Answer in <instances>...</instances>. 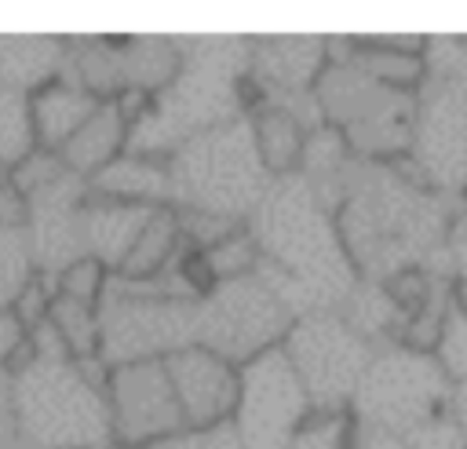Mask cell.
I'll list each match as a JSON object with an SVG mask.
<instances>
[{"label": "cell", "instance_id": "obj_1", "mask_svg": "<svg viewBox=\"0 0 467 449\" xmlns=\"http://www.w3.org/2000/svg\"><path fill=\"white\" fill-rule=\"evenodd\" d=\"M248 230L263 252L259 270L274 281L296 318L343 310L358 288V270L347 256L336 212L299 172L270 183L248 215Z\"/></svg>", "mask_w": 467, "mask_h": 449}, {"label": "cell", "instance_id": "obj_2", "mask_svg": "<svg viewBox=\"0 0 467 449\" xmlns=\"http://www.w3.org/2000/svg\"><path fill=\"white\" fill-rule=\"evenodd\" d=\"M182 44L179 77L153 95L146 117L131 128L128 150L168 161L182 142L226 124L241 113V95L252 73V40L234 37H193Z\"/></svg>", "mask_w": 467, "mask_h": 449}, {"label": "cell", "instance_id": "obj_3", "mask_svg": "<svg viewBox=\"0 0 467 449\" xmlns=\"http://www.w3.org/2000/svg\"><path fill=\"white\" fill-rule=\"evenodd\" d=\"M347 256L365 277H398L445 234V208L423 183L372 168L350 175L336 212Z\"/></svg>", "mask_w": 467, "mask_h": 449}, {"label": "cell", "instance_id": "obj_4", "mask_svg": "<svg viewBox=\"0 0 467 449\" xmlns=\"http://www.w3.org/2000/svg\"><path fill=\"white\" fill-rule=\"evenodd\" d=\"M164 164L171 175V208L212 212L234 223H248L274 183L255 150L252 117L208 128L204 135L182 142Z\"/></svg>", "mask_w": 467, "mask_h": 449}, {"label": "cell", "instance_id": "obj_5", "mask_svg": "<svg viewBox=\"0 0 467 449\" xmlns=\"http://www.w3.org/2000/svg\"><path fill=\"white\" fill-rule=\"evenodd\" d=\"M15 409L29 449H113L106 387L77 358H33L15 372Z\"/></svg>", "mask_w": 467, "mask_h": 449}, {"label": "cell", "instance_id": "obj_6", "mask_svg": "<svg viewBox=\"0 0 467 449\" xmlns=\"http://www.w3.org/2000/svg\"><path fill=\"white\" fill-rule=\"evenodd\" d=\"M321 120L336 128L347 146L368 161L398 157L412 142L420 102L412 91H394L358 69L350 58L328 62L314 88Z\"/></svg>", "mask_w": 467, "mask_h": 449}, {"label": "cell", "instance_id": "obj_7", "mask_svg": "<svg viewBox=\"0 0 467 449\" xmlns=\"http://www.w3.org/2000/svg\"><path fill=\"white\" fill-rule=\"evenodd\" d=\"M452 387L456 383L445 376L441 361L423 347H390L372 358L350 412L361 423L412 438L452 412Z\"/></svg>", "mask_w": 467, "mask_h": 449}, {"label": "cell", "instance_id": "obj_8", "mask_svg": "<svg viewBox=\"0 0 467 449\" xmlns=\"http://www.w3.org/2000/svg\"><path fill=\"white\" fill-rule=\"evenodd\" d=\"M296 321V310L263 270L219 281L204 299H197V343L237 369L281 347Z\"/></svg>", "mask_w": 467, "mask_h": 449}, {"label": "cell", "instance_id": "obj_9", "mask_svg": "<svg viewBox=\"0 0 467 449\" xmlns=\"http://www.w3.org/2000/svg\"><path fill=\"white\" fill-rule=\"evenodd\" d=\"M281 347L299 372L314 409H350L376 358L372 339L361 336L339 310L299 318Z\"/></svg>", "mask_w": 467, "mask_h": 449}, {"label": "cell", "instance_id": "obj_10", "mask_svg": "<svg viewBox=\"0 0 467 449\" xmlns=\"http://www.w3.org/2000/svg\"><path fill=\"white\" fill-rule=\"evenodd\" d=\"M102 361L109 369L131 361H164L168 354L197 343V299H164L124 292L109 281L99 303Z\"/></svg>", "mask_w": 467, "mask_h": 449}, {"label": "cell", "instance_id": "obj_11", "mask_svg": "<svg viewBox=\"0 0 467 449\" xmlns=\"http://www.w3.org/2000/svg\"><path fill=\"white\" fill-rule=\"evenodd\" d=\"M310 412V394L292 369L285 347H274L241 365V398L234 423L248 449H285L292 431Z\"/></svg>", "mask_w": 467, "mask_h": 449}, {"label": "cell", "instance_id": "obj_12", "mask_svg": "<svg viewBox=\"0 0 467 449\" xmlns=\"http://www.w3.org/2000/svg\"><path fill=\"white\" fill-rule=\"evenodd\" d=\"M106 398L113 420V449H153L157 442L186 431L164 361H131L109 369Z\"/></svg>", "mask_w": 467, "mask_h": 449}, {"label": "cell", "instance_id": "obj_13", "mask_svg": "<svg viewBox=\"0 0 467 449\" xmlns=\"http://www.w3.org/2000/svg\"><path fill=\"white\" fill-rule=\"evenodd\" d=\"M409 157L423 186L456 193L467 186V91L463 84H438L420 99Z\"/></svg>", "mask_w": 467, "mask_h": 449}, {"label": "cell", "instance_id": "obj_14", "mask_svg": "<svg viewBox=\"0 0 467 449\" xmlns=\"http://www.w3.org/2000/svg\"><path fill=\"white\" fill-rule=\"evenodd\" d=\"M186 427H215L234 420L241 398V369L223 354L190 343L164 358Z\"/></svg>", "mask_w": 467, "mask_h": 449}, {"label": "cell", "instance_id": "obj_15", "mask_svg": "<svg viewBox=\"0 0 467 449\" xmlns=\"http://www.w3.org/2000/svg\"><path fill=\"white\" fill-rule=\"evenodd\" d=\"M328 69V44L321 37H263L252 40V84L270 106H288L299 113V99H314L321 73ZM303 117V113H299Z\"/></svg>", "mask_w": 467, "mask_h": 449}, {"label": "cell", "instance_id": "obj_16", "mask_svg": "<svg viewBox=\"0 0 467 449\" xmlns=\"http://www.w3.org/2000/svg\"><path fill=\"white\" fill-rule=\"evenodd\" d=\"M157 208L146 204H117V201H99L88 197L80 212V237H84V256L99 259L109 274H120L128 252L135 248L139 234L146 230L150 215Z\"/></svg>", "mask_w": 467, "mask_h": 449}, {"label": "cell", "instance_id": "obj_17", "mask_svg": "<svg viewBox=\"0 0 467 449\" xmlns=\"http://www.w3.org/2000/svg\"><path fill=\"white\" fill-rule=\"evenodd\" d=\"M102 102L84 91L80 84H73L69 77H58L51 84H44L40 91L29 95V120H33V139L40 150L58 153L99 110Z\"/></svg>", "mask_w": 467, "mask_h": 449}, {"label": "cell", "instance_id": "obj_18", "mask_svg": "<svg viewBox=\"0 0 467 449\" xmlns=\"http://www.w3.org/2000/svg\"><path fill=\"white\" fill-rule=\"evenodd\" d=\"M88 197L117 201V204L171 208V175L164 161L128 150L109 168H102L95 179H88Z\"/></svg>", "mask_w": 467, "mask_h": 449}, {"label": "cell", "instance_id": "obj_19", "mask_svg": "<svg viewBox=\"0 0 467 449\" xmlns=\"http://www.w3.org/2000/svg\"><path fill=\"white\" fill-rule=\"evenodd\" d=\"M358 69L394 91H412L427 80V40L423 37H365L350 40L347 55Z\"/></svg>", "mask_w": 467, "mask_h": 449}, {"label": "cell", "instance_id": "obj_20", "mask_svg": "<svg viewBox=\"0 0 467 449\" xmlns=\"http://www.w3.org/2000/svg\"><path fill=\"white\" fill-rule=\"evenodd\" d=\"M66 37H11L0 33V88L33 95L66 77Z\"/></svg>", "mask_w": 467, "mask_h": 449}, {"label": "cell", "instance_id": "obj_21", "mask_svg": "<svg viewBox=\"0 0 467 449\" xmlns=\"http://www.w3.org/2000/svg\"><path fill=\"white\" fill-rule=\"evenodd\" d=\"M128 139H131V124L124 120V113L117 110V102H102L91 120L58 150L62 164L77 175V179H95L102 168H109L120 153H128Z\"/></svg>", "mask_w": 467, "mask_h": 449}, {"label": "cell", "instance_id": "obj_22", "mask_svg": "<svg viewBox=\"0 0 467 449\" xmlns=\"http://www.w3.org/2000/svg\"><path fill=\"white\" fill-rule=\"evenodd\" d=\"M252 135H255V150H259V157H263V164H266V172L274 179H285V175L299 172L310 128L296 110L266 102L252 117Z\"/></svg>", "mask_w": 467, "mask_h": 449}, {"label": "cell", "instance_id": "obj_23", "mask_svg": "<svg viewBox=\"0 0 467 449\" xmlns=\"http://www.w3.org/2000/svg\"><path fill=\"white\" fill-rule=\"evenodd\" d=\"M117 51H120V73H124V88L157 95L164 91L179 69H182V44L168 40V37H117Z\"/></svg>", "mask_w": 467, "mask_h": 449}, {"label": "cell", "instance_id": "obj_24", "mask_svg": "<svg viewBox=\"0 0 467 449\" xmlns=\"http://www.w3.org/2000/svg\"><path fill=\"white\" fill-rule=\"evenodd\" d=\"M66 66L69 80L91 91L99 102H113L124 91V73H120V51L117 40L109 37H73L66 40Z\"/></svg>", "mask_w": 467, "mask_h": 449}, {"label": "cell", "instance_id": "obj_25", "mask_svg": "<svg viewBox=\"0 0 467 449\" xmlns=\"http://www.w3.org/2000/svg\"><path fill=\"white\" fill-rule=\"evenodd\" d=\"M182 226H179V212L175 208H157L146 223V230L139 234L135 248L128 252L120 274L124 281H150L157 274H164L179 256H182Z\"/></svg>", "mask_w": 467, "mask_h": 449}, {"label": "cell", "instance_id": "obj_26", "mask_svg": "<svg viewBox=\"0 0 467 449\" xmlns=\"http://www.w3.org/2000/svg\"><path fill=\"white\" fill-rule=\"evenodd\" d=\"M47 321L58 329L62 343L69 347V354H73L77 361L102 358V321H99V307H88V303L55 296Z\"/></svg>", "mask_w": 467, "mask_h": 449}, {"label": "cell", "instance_id": "obj_27", "mask_svg": "<svg viewBox=\"0 0 467 449\" xmlns=\"http://www.w3.org/2000/svg\"><path fill=\"white\" fill-rule=\"evenodd\" d=\"M36 150L33 120H29V95L0 88V168H15Z\"/></svg>", "mask_w": 467, "mask_h": 449}, {"label": "cell", "instance_id": "obj_28", "mask_svg": "<svg viewBox=\"0 0 467 449\" xmlns=\"http://www.w3.org/2000/svg\"><path fill=\"white\" fill-rule=\"evenodd\" d=\"M33 248L22 223L0 226V310L18 299V292L33 281Z\"/></svg>", "mask_w": 467, "mask_h": 449}, {"label": "cell", "instance_id": "obj_29", "mask_svg": "<svg viewBox=\"0 0 467 449\" xmlns=\"http://www.w3.org/2000/svg\"><path fill=\"white\" fill-rule=\"evenodd\" d=\"M354 412L350 409H314L285 442V449H350Z\"/></svg>", "mask_w": 467, "mask_h": 449}, {"label": "cell", "instance_id": "obj_30", "mask_svg": "<svg viewBox=\"0 0 467 449\" xmlns=\"http://www.w3.org/2000/svg\"><path fill=\"white\" fill-rule=\"evenodd\" d=\"M208 259V270L219 281H234V277H244V274H255L259 263H263V252H259V241L252 237L248 223L237 226L234 234H226L219 245H212L208 252H201Z\"/></svg>", "mask_w": 467, "mask_h": 449}, {"label": "cell", "instance_id": "obj_31", "mask_svg": "<svg viewBox=\"0 0 467 449\" xmlns=\"http://www.w3.org/2000/svg\"><path fill=\"white\" fill-rule=\"evenodd\" d=\"M55 281H58V296L77 299V303H88V307H99L102 296L109 292V270L99 259H91V256L73 259Z\"/></svg>", "mask_w": 467, "mask_h": 449}, {"label": "cell", "instance_id": "obj_32", "mask_svg": "<svg viewBox=\"0 0 467 449\" xmlns=\"http://www.w3.org/2000/svg\"><path fill=\"white\" fill-rule=\"evenodd\" d=\"M434 350H438L434 358L441 361L445 376H449L452 383H463V380H467V307L449 303Z\"/></svg>", "mask_w": 467, "mask_h": 449}, {"label": "cell", "instance_id": "obj_33", "mask_svg": "<svg viewBox=\"0 0 467 449\" xmlns=\"http://www.w3.org/2000/svg\"><path fill=\"white\" fill-rule=\"evenodd\" d=\"M69 168L62 164V157L58 153H51V150H33L26 161H18L11 172H7V183L22 193V201L26 197H33L36 190H44V186H51L55 179H62Z\"/></svg>", "mask_w": 467, "mask_h": 449}, {"label": "cell", "instance_id": "obj_34", "mask_svg": "<svg viewBox=\"0 0 467 449\" xmlns=\"http://www.w3.org/2000/svg\"><path fill=\"white\" fill-rule=\"evenodd\" d=\"M175 212H179L182 241H186V248H193V252H208V248L219 245L226 234H234L237 226H244V223H234V219H223V215H212V212H193V208H175Z\"/></svg>", "mask_w": 467, "mask_h": 449}, {"label": "cell", "instance_id": "obj_35", "mask_svg": "<svg viewBox=\"0 0 467 449\" xmlns=\"http://www.w3.org/2000/svg\"><path fill=\"white\" fill-rule=\"evenodd\" d=\"M153 449H248L237 423L226 420V423H215V427H186L164 442H157Z\"/></svg>", "mask_w": 467, "mask_h": 449}, {"label": "cell", "instance_id": "obj_36", "mask_svg": "<svg viewBox=\"0 0 467 449\" xmlns=\"http://www.w3.org/2000/svg\"><path fill=\"white\" fill-rule=\"evenodd\" d=\"M26 347H29V329H26V321H22L11 307H4V310H0V365L11 369V361H15Z\"/></svg>", "mask_w": 467, "mask_h": 449}, {"label": "cell", "instance_id": "obj_37", "mask_svg": "<svg viewBox=\"0 0 467 449\" xmlns=\"http://www.w3.org/2000/svg\"><path fill=\"white\" fill-rule=\"evenodd\" d=\"M22 442L18 438V409H15V372L0 365V445Z\"/></svg>", "mask_w": 467, "mask_h": 449}, {"label": "cell", "instance_id": "obj_38", "mask_svg": "<svg viewBox=\"0 0 467 449\" xmlns=\"http://www.w3.org/2000/svg\"><path fill=\"white\" fill-rule=\"evenodd\" d=\"M350 449H409V442L387 427H376V423H361L354 420V438H350Z\"/></svg>", "mask_w": 467, "mask_h": 449}, {"label": "cell", "instance_id": "obj_39", "mask_svg": "<svg viewBox=\"0 0 467 449\" xmlns=\"http://www.w3.org/2000/svg\"><path fill=\"white\" fill-rule=\"evenodd\" d=\"M26 223V201L11 183H0V226Z\"/></svg>", "mask_w": 467, "mask_h": 449}, {"label": "cell", "instance_id": "obj_40", "mask_svg": "<svg viewBox=\"0 0 467 449\" xmlns=\"http://www.w3.org/2000/svg\"><path fill=\"white\" fill-rule=\"evenodd\" d=\"M449 256H452V270L467 285V215L449 230Z\"/></svg>", "mask_w": 467, "mask_h": 449}, {"label": "cell", "instance_id": "obj_41", "mask_svg": "<svg viewBox=\"0 0 467 449\" xmlns=\"http://www.w3.org/2000/svg\"><path fill=\"white\" fill-rule=\"evenodd\" d=\"M452 416H456V423L463 431V442H467V380L452 387Z\"/></svg>", "mask_w": 467, "mask_h": 449}, {"label": "cell", "instance_id": "obj_42", "mask_svg": "<svg viewBox=\"0 0 467 449\" xmlns=\"http://www.w3.org/2000/svg\"><path fill=\"white\" fill-rule=\"evenodd\" d=\"M0 449H29L26 442H11V445H0Z\"/></svg>", "mask_w": 467, "mask_h": 449}, {"label": "cell", "instance_id": "obj_43", "mask_svg": "<svg viewBox=\"0 0 467 449\" xmlns=\"http://www.w3.org/2000/svg\"><path fill=\"white\" fill-rule=\"evenodd\" d=\"M0 183H7V168H0Z\"/></svg>", "mask_w": 467, "mask_h": 449}, {"label": "cell", "instance_id": "obj_44", "mask_svg": "<svg viewBox=\"0 0 467 449\" xmlns=\"http://www.w3.org/2000/svg\"><path fill=\"white\" fill-rule=\"evenodd\" d=\"M463 91H467V80H463Z\"/></svg>", "mask_w": 467, "mask_h": 449}]
</instances>
